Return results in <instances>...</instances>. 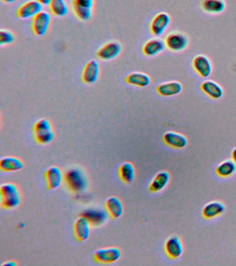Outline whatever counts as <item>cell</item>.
<instances>
[{
  "instance_id": "17",
  "label": "cell",
  "mask_w": 236,
  "mask_h": 266,
  "mask_svg": "<svg viewBox=\"0 0 236 266\" xmlns=\"http://www.w3.org/2000/svg\"><path fill=\"white\" fill-rule=\"evenodd\" d=\"M166 48L165 41L156 37L149 40L144 44L143 52L146 56L154 57L163 52Z\"/></svg>"
},
{
  "instance_id": "8",
  "label": "cell",
  "mask_w": 236,
  "mask_h": 266,
  "mask_svg": "<svg viewBox=\"0 0 236 266\" xmlns=\"http://www.w3.org/2000/svg\"><path fill=\"white\" fill-rule=\"evenodd\" d=\"M51 17L48 12L42 11L33 18L32 29L33 33L38 36H43L49 31Z\"/></svg>"
},
{
  "instance_id": "7",
  "label": "cell",
  "mask_w": 236,
  "mask_h": 266,
  "mask_svg": "<svg viewBox=\"0 0 236 266\" xmlns=\"http://www.w3.org/2000/svg\"><path fill=\"white\" fill-rule=\"evenodd\" d=\"M122 51V46L117 41L108 42L103 45L97 51L96 55L101 60L109 61L114 60L120 55Z\"/></svg>"
},
{
  "instance_id": "21",
  "label": "cell",
  "mask_w": 236,
  "mask_h": 266,
  "mask_svg": "<svg viewBox=\"0 0 236 266\" xmlns=\"http://www.w3.org/2000/svg\"><path fill=\"white\" fill-rule=\"evenodd\" d=\"M108 213L104 210L99 209H89L83 212L82 216L86 217L93 226H99L106 223L108 220Z\"/></svg>"
},
{
  "instance_id": "10",
  "label": "cell",
  "mask_w": 236,
  "mask_h": 266,
  "mask_svg": "<svg viewBox=\"0 0 236 266\" xmlns=\"http://www.w3.org/2000/svg\"><path fill=\"white\" fill-rule=\"evenodd\" d=\"M165 252L168 257L172 259H179L184 253V245L179 236L172 235L166 240Z\"/></svg>"
},
{
  "instance_id": "2",
  "label": "cell",
  "mask_w": 236,
  "mask_h": 266,
  "mask_svg": "<svg viewBox=\"0 0 236 266\" xmlns=\"http://www.w3.org/2000/svg\"><path fill=\"white\" fill-rule=\"evenodd\" d=\"M64 180L67 188L73 194H82L87 189L88 182L84 172L78 168H71L65 173Z\"/></svg>"
},
{
  "instance_id": "16",
  "label": "cell",
  "mask_w": 236,
  "mask_h": 266,
  "mask_svg": "<svg viewBox=\"0 0 236 266\" xmlns=\"http://www.w3.org/2000/svg\"><path fill=\"white\" fill-rule=\"evenodd\" d=\"M226 212V206L220 200H213L204 205L202 215L206 219H213L223 215Z\"/></svg>"
},
{
  "instance_id": "30",
  "label": "cell",
  "mask_w": 236,
  "mask_h": 266,
  "mask_svg": "<svg viewBox=\"0 0 236 266\" xmlns=\"http://www.w3.org/2000/svg\"><path fill=\"white\" fill-rule=\"evenodd\" d=\"M15 36L12 31L7 29H2L0 31V46L9 45L15 41Z\"/></svg>"
},
{
  "instance_id": "15",
  "label": "cell",
  "mask_w": 236,
  "mask_h": 266,
  "mask_svg": "<svg viewBox=\"0 0 236 266\" xmlns=\"http://www.w3.org/2000/svg\"><path fill=\"white\" fill-rule=\"evenodd\" d=\"M45 180H46L47 187L49 190L56 189L61 186L64 176L62 170L57 166H51L45 172Z\"/></svg>"
},
{
  "instance_id": "22",
  "label": "cell",
  "mask_w": 236,
  "mask_h": 266,
  "mask_svg": "<svg viewBox=\"0 0 236 266\" xmlns=\"http://www.w3.org/2000/svg\"><path fill=\"white\" fill-rule=\"evenodd\" d=\"M24 163L21 159L13 156H7L0 160V169L3 172L11 173L23 169Z\"/></svg>"
},
{
  "instance_id": "5",
  "label": "cell",
  "mask_w": 236,
  "mask_h": 266,
  "mask_svg": "<svg viewBox=\"0 0 236 266\" xmlns=\"http://www.w3.org/2000/svg\"><path fill=\"white\" fill-rule=\"evenodd\" d=\"M171 23V17L169 14L161 12L156 14L150 24V31L155 37L162 36L166 33Z\"/></svg>"
},
{
  "instance_id": "18",
  "label": "cell",
  "mask_w": 236,
  "mask_h": 266,
  "mask_svg": "<svg viewBox=\"0 0 236 266\" xmlns=\"http://www.w3.org/2000/svg\"><path fill=\"white\" fill-rule=\"evenodd\" d=\"M200 88L206 96L213 100H219L224 96L223 87L215 81L211 80L204 81L200 85Z\"/></svg>"
},
{
  "instance_id": "23",
  "label": "cell",
  "mask_w": 236,
  "mask_h": 266,
  "mask_svg": "<svg viewBox=\"0 0 236 266\" xmlns=\"http://www.w3.org/2000/svg\"><path fill=\"white\" fill-rule=\"evenodd\" d=\"M106 207L109 215L114 219H118L124 213V206L120 198L117 197L109 198L106 202Z\"/></svg>"
},
{
  "instance_id": "26",
  "label": "cell",
  "mask_w": 236,
  "mask_h": 266,
  "mask_svg": "<svg viewBox=\"0 0 236 266\" xmlns=\"http://www.w3.org/2000/svg\"><path fill=\"white\" fill-rule=\"evenodd\" d=\"M215 172L220 178H230L235 174L236 164L233 160L223 161L216 167Z\"/></svg>"
},
{
  "instance_id": "34",
  "label": "cell",
  "mask_w": 236,
  "mask_h": 266,
  "mask_svg": "<svg viewBox=\"0 0 236 266\" xmlns=\"http://www.w3.org/2000/svg\"><path fill=\"white\" fill-rule=\"evenodd\" d=\"M231 158L232 160H233V162H235L236 164V147L234 148L233 150H232L231 153Z\"/></svg>"
},
{
  "instance_id": "9",
  "label": "cell",
  "mask_w": 236,
  "mask_h": 266,
  "mask_svg": "<svg viewBox=\"0 0 236 266\" xmlns=\"http://www.w3.org/2000/svg\"><path fill=\"white\" fill-rule=\"evenodd\" d=\"M193 67L202 78H208L213 72V64L209 58L205 55H196L193 60Z\"/></svg>"
},
{
  "instance_id": "3",
  "label": "cell",
  "mask_w": 236,
  "mask_h": 266,
  "mask_svg": "<svg viewBox=\"0 0 236 266\" xmlns=\"http://www.w3.org/2000/svg\"><path fill=\"white\" fill-rule=\"evenodd\" d=\"M33 132L35 140L40 144H49L54 140L55 132L52 125L47 119H41L35 123Z\"/></svg>"
},
{
  "instance_id": "6",
  "label": "cell",
  "mask_w": 236,
  "mask_h": 266,
  "mask_svg": "<svg viewBox=\"0 0 236 266\" xmlns=\"http://www.w3.org/2000/svg\"><path fill=\"white\" fill-rule=\"evenodd\" d=\"M122 257V251L118 248H103L96 250L94 258L97 263L112 264L116 263Z\"/></svg>"
},
{
  "instance_id": "32",
  "label": "cell",
  "mask_w": 236,
  "mask_h": 266,
  "mask_svg": "<svg viewBox=\"0 0 236 266\" xmlns=\"http://www.w3.org/2000/svg\"><path fill=\"white\" fill-rule=\"evenodd\" d=\"M16 265H17V263L15 261H9L3 264L2 266H15Z\"/></svg>"
},
{
  "instance_id": "31",
  "label": "cell",
  "mask_w": 236,
  "mask_h": 266,
  "mask_svg": "<svg viewBox=\"0 0 236 266\" xmlns=\"http://www.w3.org/2000/svg\"><path fill=\"white\" fill-rule=\"evenodd\" d=\"M73 4L81 6V7L92 8L93 9L94 5V0H73Z\"/></svg>"
},
{
  "instance_id": "12",
  "label": "cell",
  "mask_w": 236,
  "mask_h": 266,
  "mask_svg": "<svg viewBox=\"0 0 236 266\" xmlns=\"http://www.w3.org/2000/svg\"><path fill=\"white\" fill-rule=\"evenodd\" d=\"M101 67L98 61L91 60L83 69L82 79L87 84H94L100 76Z\"/></svg>"
},
{
  "instance_id": "19",
  "label": "cell",
  "mask_w": 236,
  "mask_h": 266,
  "mask_svg": "<svg viewBox=\"0 0 236 266\" xmlns=\"http://www.w3.org/2000/svg\"><path fill=\"white\" fill-rule=\"evenodd\" d=\"M156 90L161 96L170 97L180 94L183 90V86L182 83L178 81H170L159 85Z\"/></svg>"
},
{
  "instance_id": "25",
  "label": "cell",
  "mask_w": 236,
  "mask_h": 266,
  "mask_svg": "<svg viewBox=\"0 0 236 266\" xmlns=\"http://www.w3.org/2000/svg\"><path fill=\"white\" fill-rule=\"evenodd\" d=\"M202 8L206 13L220 14L226 9V3L224 0H203Z\"/></svg>"
},
{
  "instance_id": "1",
  "label": "cell",
  "mask_w": 236,
  "mask_h": 266,
  "mask_svg": "<svg viewBox=\"0 0 236 266\" xmlns=\"http://www.w3.org/2000/svg\"><path fill=\"white\" fill-rule=\"evenodd\" d=\"M0 199L2 207L5 210H13L21 203V191L16 184L7 182L0 187Z\"/></svg>"
},
{
  "instance_id": "24",
  "label": "cell",
  "mask_w": 236,
  "mask_h": 266,
  "mask_svg": "<svg viewBox=\"0 0 236 266\" xmlns=\"http://www.w3.org/2000/svg\"><path fill=\"white\" fill-rule=\"evenodd\" d=\"M126 82L131 85L139 87L149 86L151 79L146 73L143 72L131 73L126 77Z\"/></svg>"
},
{
  "instance_id": "14",
  "label": "cell",
  "mask_w": 236,
  "mask_h": 266,
  "mask_svg": "<svg viewBox=\"0 0 236 266\" xmlns=\"http://www.w3.org/2000/svg\"><path fill=\"white\" fill-rule=\"evenodd\" d=\"M91 223L85 216H81L75 222L74 230L75 236L78 241L83 242L89 239L90 235Z\"/></svg>"
},
{
  "instance_id": "29",
  "label": "cell",
  "mask_w": 236,
  "mask_h": 266,
  "mask_svg": "<svg viewBox=\"0 0 236 266\" xmlns=\"http://www.w3.org/2000/svg\"><path fill=\"white\" fill-rule=\"evenodd\" d=\"M73 9L76 16L81 21H88L92 17L93 10L92 8L81 7V6L73 4Z\"/></svg>"
},
{
  "instance_id": "28",
  "label": "cell",
  "mask_w": 236,
  "mask_h": 266,
  "mask_svg": "<svg viewBox=\"0 0 236 266\" xmlns=\"http://www.w3.org/2000/svg\"><path fill=\"white\" fill-rule=\"evenodd\" d=\"M49 7L51 13L57 17L66 16L69 13V6L66 0H52Z\"/></svg>"
},
{
  "instance_id": "13",
  "label": "cell",
  "mask_w": 236,
  "mask_h": 266,
  "mask_svg": "<svg viewBox=\"0 0 236 266\" xmlns=\"http://www.w3.org/2000/svg\"><path fill=\"white\" fill-rule=\"evenodd\" d=\"M164 143L167 146L175 149H183L187 146V138L182 133L169 131L166 132L163 137Z\"/></svg>"
},
{
  "instance_id": "11",
  "label": "cell",
  "mask_w": 236,
  "mask_h": 266,
  "mask_svg": "<svg viewBox=\"0 0 236 266\" xmlns=\"http://www.w3.org/2000/svg\"><path fill=\"white\" fill-rule=\"evenodd\" d=\"M43 5L38 0H30L23 4L17 11V15L21 19L33 18L43 11Z\"/></svg>"
},
{
  "instance_id": "20",
  "label": "cell",
  "mask_w": 236,
  "mask_h": 266,
  "mask_svg": "<svg viewBox=\"0 0 236 266\" xmlns=\"http://www.w3.org/2000/svg\"><path fill=\"white\" fill-rule=\"evenodd\" d=\"M170 174L168 172H160L154 177L149 186V190L153 193L162 192L169 184Z\"/></svg>"
},
{
  "instance_id": "33",
  "label": "cell",
  "mask_w": 236,
  "mask_h": 266,
  "mask_svg": "<svg viewBox=\"0 0 236 266\" xmlns=\"http://www.w3.org/2000/svg\"><path fill=\"white\" fill-rule=\"evenodd\" d=\"M43 6H49L52 0H38Z\"/></svg>"
},
{
  "instance_id": "27",
  "label": "cell",
  "mask_w": 236,
  "mask_h": 266,
  "mask_svg": "<svg viewBox=\"0 0 236 266\" xmlns=\"http://www.w3.org/2000/svg\"><path fill=\"white\" fill-rule=\"evenodd\" d=\"M119 174L122 181L126 184L132 183L135 178V168L130 162H125L120 166Z\"/></svg>"
},
{
  "instance_id": "35",
  "label": "cell",
  "mask_w": 236,
  "mask_h": 266,
  "mask_svg": "<svg viewBox=\"0 0 236 266\" xmlns=\"http://www.w3.org/2000/svg\"><path fill=\"white\" fill-rule=\"evenodd\" d=\"M15 1H16V0H3V2H4V3L7 4H12L15 3Z\"/></svg>"
},
{
  "instance_id": "4",
  "label": "cell",
  "mask_w": 236,
  "mask_h": 266,
  "mask_svg": "<svg viewBox=\"0 0 236 266\" xmlns=\"http://www.w3.org/2000/svg\"><path fill=\"white\" fill-rule=\"evenodd\" d=\"M166 48L173 52H180L185 50L189 45V39L184 33L173 31L166 35L165 40Z\"/></svg>"
}]
</instances>
